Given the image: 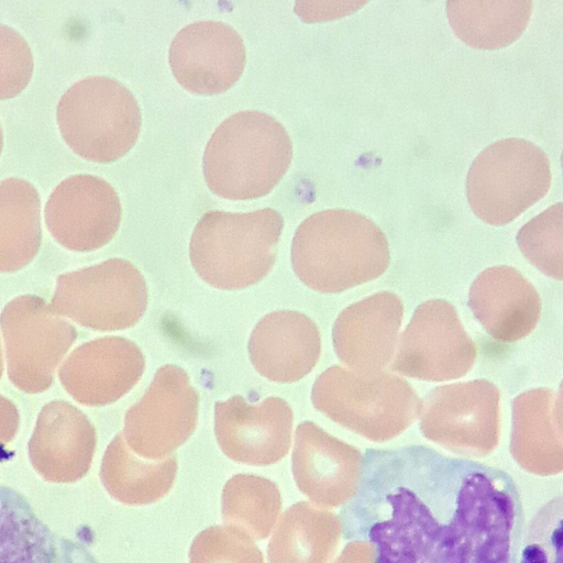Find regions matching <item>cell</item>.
Here are the masks:
<instances>
[{
    "mask_svg": "<svg viewBox=\"0 0 563 563\" xmlns=\"http://www.w3.org/2000/svg\"><path fill=\"white\" fill-rule=\"evenodd\" d=\"M283 227L282 214L273 208L246 213L208 211L191 235V265L214 288L252 286L272 269Z\"/></svg>",
    "mask_w": 563,
    "mask_h": 563,
    "instance_id": "277c9868",
    "label": "cell"
},
{
    "mask_svg": "<svg viewBox=\"0 0 563 563\" xmlns=\"http://www.w3.org/2000/svg\"><path fill=\"white\" fill-rule=\"evenodd\" d=\"M56 316L98 331L133 327L147 307L143 275L129 261L110 258L57 277L48 303Z\"/></svg>",
    "mask_w": 563,
    "mask_h": 563,
    "instance_id": "ba28073f",
    "label": "cell"
},
{
    "mask_svg": "<svg viewBox=\"0 0 563 563\" xmlns=\"http://www.w3.org/2000/svg\"><path fill=\"white\" fill-rule=\"evenodd\" d=\"M2 148H3V133H2L1 125H0V155L2 153Z\"/></svg>",
    "mask_w": 563,
    "mask_h": 563,
    "instance_id": "836d02e7",
    "label": "cell"
},
{
    "mask_svg": "<svg viewBox=\"0 0 563 563\" xmlns=\"http://www.w3.org/2000/svg\"><path fill=\"white\" fill-rule=\"evenodd\" d=\"M45 223L62 246L91 252L115 235L122 216L120 198L104 179L87 174L62 180L49 195Z\"/></svg>",
    "mask_w": 563,
    "mask_h": 563,
    "instance_id": "4fadbf2b",
    "label": "cell"
},
{
    "mask_svg": "<svg viewBox=\"0 0 563 563\" xmlns=\"http://www.w3.org/2000/svg\"><path fill=\"white\" fill-rule=\"evenodd\" d=\"M294 413L288 402L268 397L249 404L235 395L214 404V434L230 460L255 466L277 463L291 444Z\"/></svg>",
    "mask_w": 563,
    "mask_h": 563,
    "instance_id": "5bb4252c",
    "label": "cell"
},
{
    "mask_svg": "<svg viewBox=\"0 0 563 563\" xmlns=\"http://www.w3.org/2000/svg\"><path fill=\"white\" fill-rule=\"evenodd\" d=\"M291 157V140L283 124L265 112L245 110L212 133L203 154V176L221 198L255 199L279 183Z\"/></svg>",
    "mask_w": 563,
    "mask_h": 563,
    "instance_id": "3957f363",
    "label": "cell"
},
{
    "mask_svg": "<svg viewBox=\"0 0 563 563\" xmlns=\"http://www.w3.org/2000/svg\"><path fill=\"white\" fill-rule=\"evenodd\" d=\"M3 373V358H2V351H1V344H0V377Z\"/></svg>",
    "mask_w": 563,
    "mask_h": 563,
    "instance_id": "d6a6232c",
    "label": "cell"
},
{
    "mask_svg": "<svg viewBox=\"0 0 563 563\" xmlns=\"http://www.w3.org/2000/svg\"><path fill=\"white\" fill-rule=\"evenodd\" d=\"M103 472L117 497L129 505H148L165 497L177 473L174 455L163 460H144L124 443L123 434L112 440L104 455Z\"/></svg>",
    "mask_w": 563,
    "mask_h": 563,
    "instance_id": "484cf974",
    "label": "cell"
},
{
    "mask_svg": "<svg viewBox=\"0 0 563 563\" xmlns=\"http://www.w3.org/2000/svg\"><path fill=\"white\" fill-rule=\"evenodd\" d=\"M510 450L529 468L553 470L562 460V394L534 388L512 401Z\"/></svg>",
    "mask_w": 563,
    "mask_h": 563,
    "instance_id": "7402d4cb",
    "label": "cell"
},
{
    "mask_svg": "<svg viewBox=\"0 0 563 563\" xmlns=\"http://www.w3.org/2000/svg\"><path fill=\"white\" fill-rule=\"evenodd\" d=\"M361 455L311 421L296 430L291 467L298 488L318 504L333 505L356 473Z\"/></svg>",
    "mask_w": 563,
    "mask_h": 563,
    "instance_id": "44dd1931",
    "label": "cell"
},
{
    "mask_svg": "<svg viewBox=\"0 0 563 563\" xmlns=\"http://www.w3.org/2000/svg\"><path fill=\"white\" fill-rule=\"evenodd\" d=\"M282 504L274 482L253 474H236L223 487L221 514L227 526L264 540L276 522Z\"/></svg>",
    "mask_w": 563,
    "mask_h": 563,
    "instance_id": "4316f807",
    "label": "cell"
},
{
    "mask_svg": "<svg viewBox=\"0 0 563 563\" xmlns=\"http://www.w3.org/2000/svg\"><path fill=\"white\" fill-rule=\"evenodd\" d=\"M56 118L70 150L96 163L124 156L134 146L142 122L132 92L107 76H90L70 86L59 99Z\"/></svg>",
    "mask_w": 563,
    "mask_h": 563,
    "instance_id": "8992f818",
    "label": "cell"
},
{
    "mask_svg": "<svg viewBox=\"0 0 563 563\" xmlns=\"http://www.w3.org/2000/svg\"><path fill=\"white\" fill-rule=\"evenodd\" d=\"M499 399L487 379L435 387L421 401L420 431L450 450L484 455L498 443Z\"/></svg>",
    "mask_w": 563,
    "mask_h": 563,
    "instance_id": "8fae6325",
    "label": "cell"
},
{
    "mask_svg": "<svg viewBox=\"0 0 563 563\" xmlns=\"http://www.w3.org/2000/svg\"><path fill=\"white\" fill-rule=\"evenodd\" d=\"M96 444V430L88 417L64 400H53L40 411L30 442L37 455L73 452L89 459Z\"/></svg>",
    "mask_w": 563,
    "mask_h": 563,
    "instance_id": "83f0119b",
    "label": "cell"
},
{
    "mask_svg": "<svg viewBox=\"0 0 563 563\" xmlns=\"http://www.w3.org/2000/svg\"><path fill=\"white\" fill-rule=\"evenodd\" d=\"M0 563H99L89 547L38 517L24 495L0 486Z\"/></svg>",
    "mask_w": 563,
    "mask_h": 563,
    "instance_id": "ffe728a7",
    "label": "cell"
},
{
    "mask_svg": "<svg viewBox=\"0 0 563 563\" xmlns=\"http://www.w3.org/2000/svg\"><path fill=\"white\" fill-rule=\"evenodd\" d=\"M562 202L552 205L527 222L517 233L523 256L544 275L562 279Z\"/></svg>",
    "mask_w": 563,
    "mask_h": 563,
    "instance_id": "f1b7e54d",
    "label": "cell"
},
{
    "mask_svg": "<svg viewBox=\"0 0 563 563\" xmlns=\"http://www.w3.org/2000/svg\"><path fill=\"white\" fill-rule=\"evenodd\" d=\"M476 346L452 303L431 299L419 305L402 332L391 368L429 382L463 377L474 365Z\"/></svg>",
    "mask_w": 563,
    "mask_h": 563,
    "instance_id": "7c38bea8",
    "label": "cell"
},
{
    "mask_svg": "<svg viewBox=\"0 0 563 563\" xmlns=\"http://www.w3.org/2000/svg\"><path fill=\"white\" fill-rule=\"evenodd\" d=\"M247 350L253 367L263 377L295 383L310 373L319 360L320 331L303 313L274 311L255 325Z\"/></svg>",
    "mask_w": 563,
    "mask_h": 563,
    "instance_id": "ac0fdd59",
    "label": "cell"
},
{
    "mask_svg": "<svg viewBox=\"0 0 563 563\" xmlns=\"http://www.w3.org/2000/svg\"><path fill=\"white\" fill-rule=\"evenodd\" d=\"M189 563H264L253 538L231 526L200 531L189 549Z\"/></svg>",
    "mask_w": 563,
    "mask_h": 563,
    "instance_id": "f546056e",
    "label": "cell"
},
{
    "mask_svg": "<svg viewBox=\"0 0 563 563\" xmlns=\"http://www.w3.org/2000/svg\"><path fill=\"white\" fill-rule=\"evenodd\" d=\"M339 519L306 501L287 508L269 540L268 563H328Z\"/></svg>",
    "mask_w": 563,
    "mask_h": 563,
    "instance_id": "d4e9b609",
    "label": "cell"
},
{
    "mask_svg": "<svg viewBox=\"0 0 563 563\" xmlns=\"http://www.w3.org/2000/svg\"><path fill=\"white\" fill-rule=\"evenodd\" d=\"M530 0L448 1V20L467 45L496 49L510 45L526 30L532 12Z\"/></svg>",
    "mask_w": 563,
    "mask_h": 563,
    "instance_id": "cb8c5ba5",
    "label": "cell"
},
{
    "mask_svg": "<svg viewBox=\"0 0 563 563\" xmlns=\"http://www.w3.org/2000/svg\"><path fill=\"white\" fill-rule=\"evenodd\" d=\"M144 368L143 353L134 342L104 336L75 349L62 364L58 377L77 402L101 407L126 395Z\"/></svg>",
    "mask_w": 563,
    "mask_h": 563,
    "instance_id": "2e32d148",
    "label": "cell"
},
{
    "mask_svg": "<svg viewBox=\"0 0 563 563\" xmlns=\"http://www.w3.org/2000/svg\"><path fill=\"white\" fill-rule=\"evenodd\" d=\"M556 498L537 516L522 538L517 563H562V504Z\"/></svg>",
    "mask_w": 563,
    "mask_h": 563,
    "instance_id": "4dcf8cb0",
    "label": "cell"
},
{
    "mask_svg": "<svg viewBox=\"0 0 563 563\" xmlns=\"http://www.w3.org/2000/svg\"><path fill=\"white\" fill-rule=\"evenodd\" d=\"M339 523L373 563H517L519 488L505 471L423 445L369 449Z\"/></svg>",
    "mask_w": 563,
    "mask_h": 563,
    "instance_id": "6da1fadb",
    "label": "cell"
},
{
    "mask_svg": "<svg viewBox=\"0 0 563 563\" xmlns=\"http://www.w3.org/2000/svg\"><path fill=\"white\" fill-rule=\"evenodd\" d=\"M290 257L297 277L322 294L373 280L390 262L385 233L349 209H327L305 219L294 235Z\"/></svg>",
    "mask_w": 563,
    "mask_h": 563,
    "instance_id": "7a4b0ae2",
    "label": "cell"
},
{
    "mask_svg": "<svg viewBox=\"0 0 563 563\" xmlns=\"http://www.w3.org/2000/svg\"><path fill=\"white\" fill-rule=\"evenodd\" d=\"M550 185L547 154L528 140L507 137L475 157L466 176V196L482 221L504 225L542 199Z\"/></svg>",
    "mask_w": 563,
    "mask_h": 563,
    "instance_id": "52a82bcc",
    "label": "cell"
},
{
    "mask_svg": "<svg viewBox=\"0 0 563 563\" xmlns=\"http://www.w3.org/2000/svg\"><path fill=\"white\" fill-rule=\"evenodd\" d=\"M0 325L11 383L27 394L48 389L57 365L76 341V328L35 295L9 301L0 314Z\"/></svg>",
    "mask_w": 563,
    "mask_h": 563,
    "instance_id": "9c48e42d",
    "label": "cell"
},
{
    "mask_svg": "<svg viewBox=\"0 0 563 563\" xmlns=\"http://www.w3.org/2000/svg\"><path fill=\"white\" fill-rule=\"evenodd\" d=\"M404 307L397 295L379 291L343 309L332 330L338 358L355 372H379L395 353Z\"/></svg>",
    "mask_w": 563,
    "mask_h": 563,
    "instance_id": "e0dca14e",
    "label": "cell"
},
{
    "mask_svg": "<svg viewBox=\"0 0 563 563\" xmlns=\"http://www.w3.org/2000/svg\"><path fill=\"white\" fill-rule=\"evenodd\" d=\"M468 306L485 331L504 343L529 335L541 316V299L533 285L506 265L489 267L476 277Z\"/></svg>",
    "mask_w": 563,
    "mask_h": 563,
    "instance_id": "d6986e66",
    "label": "cell"
},
{
    "mask_svg": "<svg viewBox=\"0 0 563 563\" xmlns=\"http://www.w3.org/2000/svg\"><path fill=\"white\" fill-rule=\"evenodd\" d=\"M311 401L332 421L377 442L400 434L415 422L421 409L420 398L401 377L336 365L316 379Z\"/></svg>",
    "mask_w": 563,
    "mask_h": 563,
    "instance_id": "5b68a950",
    "label": "cell"
},
{
    "mask_svg": "<svg viewBox=\"0 0 563 563\" xmlns=\"http://www.w3.org/2000/svg\"><path fill=\"white\" fill-rule=\"evenodd\" d=\"M41 200L25 179L0 181V273L22 269L36 256L42 241Z\"/></svg>",
    "mask_w": 563,
    "mask_h": 563,
    "instance_id": "603a6c76",
    "label": "cell"
},
{
    "mask_svg": "<svg viewBox=\"0 0 563 563\" xmlns=\"http://www.w3.org/2000/svg\"><path fill=\"white\" fill-rule=\"evenodd\" d=\"M34 62L26 40L0 23V100L18 96L33 75Z\"/></svg>",
    "mask_w": 563,
    "mask_h": 563,
    "instance_id": "1f68e13d",
    "label": "cell"
},
{
    "mask_svg": "<svg viewBox=\"0 0 563 563\" xmlns=\"http://www.w3.org/2000/svg\"><path fill=\"white\" fill-rule=\"evenodd\" d=\"M199 395L177 365L159 367L143 397L125 413L123 437L130 450L148 460H163L194 433Z\"/></svg>",
    "mask_w": 563,
    "mask_h": 563,
    "instance_id": "30bf717a",
    "label": "cell"
},
{
    "mask_svg": "<svg viewBox=\"0 0 563 563\" xmlns=\"http://www.w3.org/2000/svg\"><path fill=\"white\" fill-rule=\"evenodd\" d=\"M177 81L198 95L221 93L241 77L246 60L242 37L221 21H198L183 27L169 46Z\"/></svg>",
    "mask_w": 563,
    "mask_h": 563,
    "instance_id": "9a60e30c",
    "label": "cell"
}]
</instances>
